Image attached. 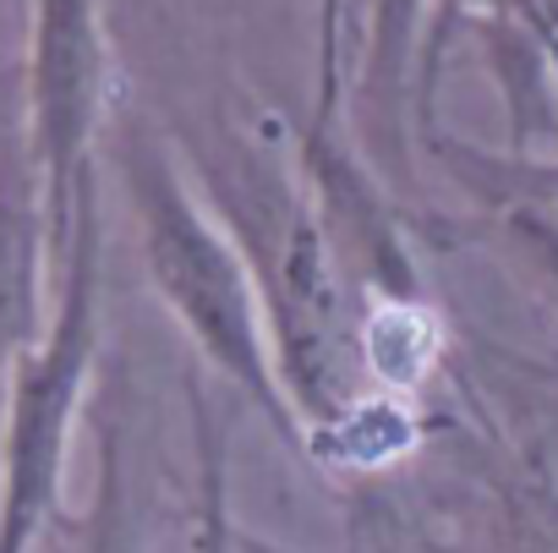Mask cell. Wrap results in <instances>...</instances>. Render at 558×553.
<instances>
[{"label":"cell","instance_id":"ba28073f","mask_svg":"<svg viewBox=\"0 0 558 553\" xmlns=\"http://www.w3.org/2000/svg\"><path fill=\"white\" fill-rule=\"evenodd\" d=\"M427 154L514 247H525L531 268L558 291V154L553 159H536L525 148L487 154L444 132L427 137Z\"/></svg>","mask_w":558,"mask_h":553},{"label":"cell","instance_id":"2e32d148","mask_svg":"<svg viewBox=\"0 0 558 553\" xmlns=\"http://www.w3.org/2000/svg\"><path fill=\"white\" fill-rule=\"evenodd\" d=\"M23 7H28V0H23Z\"/></svg>","mask_w":558,"mask_h":553},{"label":"cell","instance_id":"9a60e30c","mask_svg":"<svg viewBox=\"0 0 558 553\" xmlns=\"http://www.w3.org/2000/svg\"><path fill=\"white\" fill-rule=\"evenodd\" d=\"M329 17H335V0H324V12H318V28H324Z\"/></svg>","mask_w":558,"mask_h":553},{"label":"cell","instance_id":"5b68a950","mask_svg":"<svg viewBox=\"0 0 558 553\" xmlns=\"http://www.w3.org/2000/svg\"><path fill=\"white\" fill-rule=\"evenodd\" d=\"M28 154L45 187L56 257L83 192L99 181L94 137L105 121V28L99 0H28Z\"/></svg>","mask_w":558,"mask_h":553},{"label":"cell","instance_id":"5bb4252c","mask_svg":"<svg viewBox=\"0 0 558 553\" xmlns=\"http://www.w3.org/2000/svg\"><path fill=\"white\" fill-rule=\"evenodd\" d=\"M378 553H405V548H400L395 537H378Z\"/></svg>","mask_w":558,"mask_h":553},{"label":"cell","instance_id":"30bf717a","mask_svg":"<svg viewBox=\"0 0 558 553\" xmlns=\"http://www.w3.org/2000/svg\"><path fill=\"white\" fill-rule=\"evenodd\" d=\"M351 7V0H345ZM438 0H362V110L367 121H405L400 99L422 77V45Z\"/></svg>","mask_w":558,"mask_h":553},{"label":"cell","instance_id":"7a4b0ae2","mask_svg":"<svg viewBox=\"0 0 558 553\" xmlns=\"http://www.w3.org/2000/svg\"><path fill=\"white\" fill-rule=\"evenodd\" d=\"M116 165H121V192L137 219V252H143L154 297L181 324L197 362L219 373L230 389H241V400L296 455H307V428L291 411L286 384H279L263 297L235 236L225 230L219 214H208L197 187L175 170V154L159 132L126 127Z\"/></svg>","mask_w":558,"mask_h":553},{"label":"cell","instance_id":"4fadbf2b","mask_svg":"<svg viewBox=\"0 0 558 553\" xmlns=\"http://www.w3.org/2000/svg\"><path fill=\"white\" fill-rule=\"evenodd\" d=\"M241 553H286V548L268 542V537H257V531H241Z\"/></svg>","mask_w":558,"mask_h":553},{"label":"cell","instance_id":"52a82bcc","mask_svg":"<svg viewBox=\"0 0 558 553\" xmlns=\"http://www.w3.org/2000/svg\"><path fill=\"white\" fill-rule=\"evenodd\" d=\"M56 257L45 187L28 137L0 143V384L45 340L56 302L45 297V263Z\"/></svg>","mask_w":558,"mask_h":553},{"label":"cell","instance_id":"3957f363","mask_svg":"<svg viewBox=\"0 0 558 553\" xmlns=\"http://www.w3.org/2000/svg\"><path fill=\"white\" fill-rule=\"evenodd\" d=\"M99 286L105 214L94 181L61 247L50 329L7 373V400H0V553H34L66 515V455L99 368Z\"/></svg>","mask_w":558,"mask_h":553},{"label":"cell","instance_id":"8992f818","mask_svg":"<svg viewBox=\"0 0 558 553\" xmlns=\"http://www.w3.org/2000/svg\"><path fill=\"white\" fill-rule=\"evenodd\" d=\"M296 165L313 187L324 236L345 268L362 313L389 308V302H427L422 268L405 241V219H400L389 187L378 181L373 159L335 127V116L313 110L307 132L296 137Z\"/></svg>","mask_w":558,"mask_h":553},{"label":"cell","instance_id":"6da1fadb","mask_svg":"<svg viewBox=\"0 0 558 553\" xmlns=\"http://www.w3.org/2000/svg\"><path fill=\"white\" fill-rule=\"evenodd\" d=\"M203 203L235 236L274 340V368L291 411L307 428V449L367 389L362 302L324 236L313 187L279 143L257 132H225L214 148H192Z\"/></svg>","mask_w":558,"mask_h":553},{"label":"cell","instance_id":"277c9868","mask_svg":"<svg viewBox=\"0 0 558 553\" xmlns=\"http://www.w3.org/2000/svg\"><path fill=\"white\" fill-rule=\"evenodd\" d=\"M416 509H367L405 553H558V471L542 444L454 433Z\"/></svg>","mask_w":558,"mask_h":553},{"label":"cell","instance_id":"7c38bea8","mask_svg":"<svg viewBox=\"0 0 558 553\" xmlns=\"http://www.w3.org/2000/svg\"><path fill=\"white\" fill-rule=\"evenodd\" d=\"M345 0H335V17L318 28V116H340V28H345Z\"/></svg>","mask_w":558,"mask_h":553},{"label":"cell","instance_id":"8fae6325","mask_svg":"<svg viewBox=\"0 0 558 553\" xmlns=\"http://www.w3.org/2000/svg\"><path fill=\"white\" fill-rule=\"evenodd\" d=\"M192 449H197V498H192V553H241V520L230 504V428L214 411L208 389L186 378Z\"/></svg>","mask_w":558,"mask_h":553},{"label":"cell","instance_id":"9c48e42d","mask_svg":"<svg viewBox=\"0 0 558 553\" xmlns=\"http://www.w3.org/2000/svg\"><path fill=\"white\" fill-rule=\"evenodd\" d=\"M126 428L110 406L94 417V493L83 509H66L50 531V553H148L143 509L126 471Z\"/></svg>","mask_w":558,"mask_h":553}]
</instances>
